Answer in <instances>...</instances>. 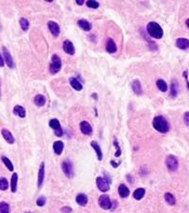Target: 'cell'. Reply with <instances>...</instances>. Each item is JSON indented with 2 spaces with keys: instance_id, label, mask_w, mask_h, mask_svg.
<instances>
[{
  "instance_id": "obj_27",
  "label": "cell",
  "mask_w": 189,
  "mask_h": 213,
  "mask_svg": "<svg viewBox=\"0 0 189 213\" xmlns=\"http://www.w3.org/2000/svg\"><path fill=\"white\" fill-rule=\"evenodd\" d=\"M45 102H46V99L42 94H37L34 97V103L37 107H44L45 105Z\"/></svg>"
},
{
  "instance_id": "obj_9",
  "label": "cell",
  "mask_w": 189,
  "mask_h": 213,
  "mask_svg": "<svg viewBox=\"0 0 189 213\" xmlns=\"http://www.w3.org/2000/svg\"><path fill=\"white\" fill-rule=\"evenodd\" d=\"M2 56L4 58V60L6 62V64L8 65V67L12 69L14 68V62H13V59L12 57L11 53L9 52V50L7 49L6 46H2Z\"/></svg>"
},
{
  "instance_id": "obj_44",
  "label": "cell",
  "mask_w": 189,
  "mask_h": 213,
  "mask_svg": "<svg viewBox=\"0 0 189 213\" xmlns=\"http://www.w3.org/2000/svg\"><path fill=\"white\" fill-rule=\"evenodd\" d=\"M127 179L129 180V182H131V183H132L133 180H134V179H133V177L132 178L131 177V175H127Z\"/></svg>"
},
{
  "instance_id": "obj_40",
  "label": "cell",
  "mask_w": 189,
  "mask_h": 213,
  "mask_svg": "<svg viewBox=\"0 0 189 213\" xmlns=\"http://www.w3.org/2000/svg\"><path fill=\"white\" fill-rule=\"evenodd\" d=\"M187 74H188L187 71L184 72V77L185 78V80H186V82H187V87H188V89H189V82H188V79H187Z\"/></svg>"
},
{
  "instance_id": "obj_21",
  "label": "cell",
  "mask_w": 189,
  "mask_h": 213,
  "mask_svg": "<svg viewBox=\"0 0 189 213\" xmlns=\"http://www.w3.org/2000/svg\"><path fill=\"white\" fill-rule=\"evenodd\" d=\"M76 202L81 207H85L88 203V198L84 193H78L76 197Z\"/></svg>"
},
{
  "instance_id": "obj_25",
  "label": "cell",
  "mask_w": 189,
  "mask_h": 213,
  "mask_svg": "<svg viewBox=\"0 0 189 213\" xmlns=\"http://www.w3.org/2000/svg\"><path fill=\"white\" fill-rule=\"evenodd\" d=\"M145 193H146V190L144 188H138L134 191L132 196L135 200H141L145 196Z\"/></svg>"
},
{
  "instance_id": "obj_37",
  "label": "cell",
  "mask_w": 189,
  "mask_h": 213,
  "mask_svg": "<svg viewBox=\"0 0 189 213\" xmlns=\"http://www.w3.org/2000/svg\"><path fill=\"white\" fill-rule=\"evenodd\" d=\"M114 146H115V148H116V152H115L114 156H115V157H120V156H121V149H120V146L118 145V143H117L116 139L114 140Z\"/></svg>"
},
{
  "instance_id": "obj_33",
  "label": "cell",
  "mask_w": 189,
  "mask_h": 213,
  "mask_svg": "<svg viewBox=\"0 0 189 213\" xmlns=\"http://www.w3.org/2000/svg\"><path fill=\"white\" fill-rule=\"evenodd\" d=\"M0 212L1 213H10V205L6 202L0 203Z\"/></svg>"
},
{
  "instance_id": "obj_34",
  "label": "cell",
  "mask_w": 189,
  "mask_h": 213,
  "mask_svg": "<svg viewBox=\"0 0 189 213\" xmlns=\"http://www.w3.org/2000/svg\"><path fill=\"white\" fill-rule=\"evenodd\" d=\"M9 188V182L6 177H1L0 178V190L1 191H6Z\"/></svg>"
},
{
  "instance_id": "obj_8",
  "label": "cell",
  "mask_w": 189,
  "mask_h": 213,
  "mask_svg": "<svg viewBox=\"0 0 189 213\" xmlns=\"http://www.w3.org/2000/svg\"><path fill=\"white\" fill-rule=\"evenodd\" d=\"M98 204L101 208L103 209H111L112 208V201L110 199L109 195L107 194H103L101 195L99 198H98Z\"/></svg>"
},
{
  "instance_id": "obj_12",
  "label": "cell",
  "mask_w": 189,
  "mask_h": 213,
  "mask_svg": "<svg viewBox=\"0 0 189 213\" xmlns=\"http://www.w3.org/2000/svg\"><path fill=\"white\" fill-rule=\"evenodd\" d=\"M80 127H81V131L82 134H84V135H91L92 132H93V128L91 127V124L88 123V122H86V121H82L81 122L80 124Z\"/></svg>"
},
{
  "instance_id": "obj_6",
  "label": "cell",
  "mask_w": 189,
  "mask_h": 213,
  "mask_svg": "<svg viewBox=\"0 0 189 213\" xmlns=\"http://www.w3.org/2000/svg\"><path fill=\"white\" fill-rule=\"evenodd\" d=\"M49 127L54 130V134L57 137H62L64 136V130H62L61 124L59 120L57 119H51L49 121Z\"/></svg>"
},
{
  "instance_id": "obj_5",
  "label": "cell",
  "mask_w": 189,
  "mask_h": 213,
  "mask_svg": "<svg viewBox=\"0 0 189 213\" xmlns=\"http://www.w3.org/2000/svg\"><path fill=\"white\" fill-rule=\"evenodd\" d=\"M96 182H97V186L98 188V190L102 192H106L110 190V185H111V183H110V181L108 179H106L105 177H97V180H96Z\"/></svg>"
},
{
  "instance_id": "obj_18",
  "label": "cell",
  "mask_w": 189,
  "mask_h": 213,
  "mask_svg": "<svg viewBox=\"0 0 189 213\" xmlns=\"http://www.w3.org/2000/svg\"><path fill=\"white\" fill-rule=\"evenodd\" d=\"M131 89L133 91L135 94L137 95H141L143 91H142V86H141V83L138 79H134L132 82H131Z\"/></svg>"
},
{
  "instance_id": "obj_35",
  "label": "cell",
  "mask_w": 189,
  "mask_h": 213,
  "mask_svg": "<svg viewBox=\"0 0 189 213\" xmlns=\"http://www.w3.org/2000/svg\"><path fill=\"white\" fill-rule=\"evenodd\" d=\"M86 5H87V7L90 8V9H94V10L98 9L99 7V3L98 1H94V0H88V1L86 2Z\"/></svg>"
},
{
  "instance_id": "obj_19",
  "label": "cell",
  "mask_w": 189,
  "mask_h": 213,
  "mask_svg": "<svg viewBox=\"0 0 189 213\" xmlns=\"http://www.w3.org/2000/svg\"><path fill=\"white\" fill-rule=\"evenodd\" d=\"M64 148H65V145L61 140H57L53 144V150H54L55 154L58 156L61 155L62 151H64Z\"/></svg>"
},
{
  "instance_id": "obj_23",
  "label": "cell",
  "mask_w": 189,
  "mask_h": 213,
  "mask_svg": "<svg viewBox=\"0 0 189 213\" xmlns=\"http://www.w3.org/2000/svg\"><path fill=\"white\" fill-rule=\"evenodd\" d=\"M91 146L94 148V152L97 153V156H98V160H102V157H103V155H102V151H101V148L99 146V144L97 143V141H91Z\"/></svg>"
},
{
  "instance_id": "obj_15",
  "label": "cell",
  "mask_w": 189,
  "mask_h": 213,
  "mask_svg": "<svg viewBox=\"0 0 189 213\" xmlns=\"http://www.w3.org/2000/svg\"><path fill=\"white\" fill-rule=\"evenodd\" d=\"M44 179H45V163L42 162L40 165V169H39V173H38V188L39 189L43 186Z\"/></svg>"
},
{
  "instance_id": "obj_3",
  "label": "cell",
  "mask_w": 189,
  "mask_h": 213,
  "mask_svg": "<svg viewBox=\"0 0 189 213\" xmlns=\"http://www.w3.org/2000/svg\"><path fill=\"white\" fill-rule=\"evenodd\" d=\"M61 69V60L58 55L54 54L51 58V62L49 65V72L52 75L59 73Z\"/></svg>"
},
{
  "instance_id": "obj_22",
  "label": "cell",
  "mask_w": 189,
  "mask_h": 213,
  "mask_svg": "<svg viewBox=\"0 0 189 213\" xmlns=\"http://www.w3.org/2000/svg\"><path fill=\"white\" fill-rule=\"evenodd\" d=\"M69 83H70L71 87H72L73 89H75L76 91H78V92H80V91L82 90V84L80 81H78L77 78L70 77L69 78Z\"/></svg>"
},
{
  "instance_id": "obj_46",
  "label": "cell",
  "mask_w": 189,
  "mask_h": 213,
  "mask_svg": "<svg viewBox=\"0 0 189 213\" xmlns=\"http://www.w3.org/2000/svg\"><path fill=\"white\" fill-rule=\"evenodd\" d=\"M27 213H31V212H27Z\"/></svg>"
},
{
  "instance_id": "obj_45",
  "label": "cell",
  "mask_w": 189,
  "mask_h": 213,
  "mask_svg": "<svg viewBox=\"0 0 189 213\" xmlns=\"http://www.w3.org/2000/svg\"><path fill=\"white\" fill-rule=\"evenodd\" d=\"M185 24H186V26H187V27H189V18H188V19L186 20V22H185Z\"/></svg>"
},
{
  "instance_id": "obj_16",
  "label": "cell",
  "mask_w": 189,
  "mask_h": 213,
  "mask_svg": "<svg viewBox=\"0 0 189 213\" xmlns=\"http://www.w3.org/2000/svg\"><path fill=\"white\" fill-rule=\"evenodd\" d=\"M106 51L108 52V53H110V54H114V53H115L116 52V50H117V47H116V44H115V43L114 42V40L113 39H108L107 40V43H106Z\"/></svg>"
},
{
  "instance_id": "obj_24",
  "label": "cell",
  "mask_w": 189,
  "mask_h": 213,
  "mask_svg": "<svg viewBox=\"0 0 189 213\" xmlns=\"http://www.w3.org/2000/svg\"><path fill=\"white\" fill-rule=\"evenodd\" d=\"M17 181H18V175L16 173H13L11 179V190L14 193L17 191Z\"/></svg>"
},
{
  "instance_id": "obj_17",
  "label": "cell",
  "mask_w": 189,
  "mask_h": 213,
  "mask_svg": "<svg viewBox=\"0 0 189 213\" xmlns=\"http://www.w3.org/2000/svg\"><path fill=\"white\" fill-rule=\"evenodd\" d=\"M1 133H2V136H3L4 140L7 141L8 144H14V138H13V136H12V134L9 130L3 128V129L1 130Z\"/></svg>"
},
{
  "instance_id": "obj_39",
  "label": "cell",
  "mask_w": 189,
  "mask_h": 213,
  "mask_svg": "<svg viewBox=\"0 0 189 213\" xmlns=\"http://www.w3.org/2000/svg\"><path fill=\"white\" fill-rule=\"evenodd\" d=\"M61 210L62 213H71L72 212V208H71L70 207H65V208H62Z\"/></svg>"
},
{
  "instance_id": "obj_38",
  "label": "cell",
  "mask_w": 189,
  "mask_h": 213,
  "mask_svg": "<svg viewBox=\"0 0 189 213\" xmlns=\"http://www.w3.org/2000/svg\"><path fill=\"white\" fill-rule=\"evenodd\" d=\"M184 124L189 127V112H185L184 115Z\"/></svg>"
},
{
  "instance_id": "obj_29",
  "label": "cell",
  "mask_w": 189,
  "mask_h": 213,
  "mask_svg": "<svg viewBox=\"0 0 189 213\" xmlns=\"http://www.w3.org/2000/svg\"><path fill=\"white\" fill-rule=\"evenodd\" d=\"M156 86L157 88L159 89V91H161L162 92H165L168 89V86H167V83L165 82L164 80L163 79H158L156 82Z\"/></svg>"
},
{
  "instance_id": "obj_36",
  "label": "cell",
  "mask_w": 189,
  "mask_h": 213,
  "mask_svg": "<svg viewBox=\"0 0 189 213\" xmlns=\"http://www.w3.org/2000/svg\"><path fill=\"white\" fill-rule=\"evenodd\" d=\"M45 202H46V198H45V196H40V197H39V198L37 199L36 204H37L38 207H44L45 205Z\"/></svg>"
},
{
  "instance_id": "obj_32",
  "label": "cell",
  "mask_w": 189,
  "mask_h": 213,
  "mask_svg": "<svg viewBox=\"0 0 189 213\" xmlns=\"http://www.w3.org/2000/svg\"><path fill=\"white\" fill-rule=\"evenodd\" d=\"M19 23H20V27L23 29V31H27L28 29V27H29V22L26 18H21Z\"/></svg>"
},
{
  "instance_id": "obj_14",
  "label": "cell",
  "mask_w": 189,
  "mask_h": 213,
  "mask_svg": "<svg viewBox=\"0 0 189 213\" xmlns=\"http://www.w3.org/2000/svg\"><path fill=\"white\" fill-rule=\"evenodd\" d=\"M77 24H78V27H80L82 30L86 31V32H88V31H90L92 29V24L89 21L85 20V19L78 20Z\"/></svg>"
},
{
  "instance_id": "obj_11",
  "label": "cell",
  "mask_w": 189,
  "mask_h": 213,
  "mask_svg": "<svg viewBox=\"0 0 189 213\" xmlns=\"http://www.w3.org/2000/svg\"><path fill=\"white\" fill-rule=\"evenodd\" d=\"M62 49L65 53H67L68 55H74L75 54V47L73 43L69 41V40H65L62 44Z\"/></svg>"
},
{
  "instance_id": "obj_20",
  "label": "cell",
  "mask_w": 189,
  "mask_h": 213,
  "mask_svg": "<svg viewBox=\"0 0 189 213\" xmlns=\"http://www.w3.org/2000/svg\"><path fill=\"white\" fill-rule=\"evenodd\" d=\"M118 193H119L121 198H127L130 195V190L125 184H120L118 187Z\"/></svg>"
},
{
  "instance_id": "obj_13",
  "label": "cell",
  "mask_w": 189,
  "mask_h": 213,
  "mask_svg": "<svg viewBox=\"0 0 189 213\" xmlns=\"http://www.w3.org/2000/svg\"><path fill=\"white\" fill-rule=\"evenodd\" d=\"M176 46L179 49L185 50L189 48V40L185 38H178L176 40Z\"/></svg>"
},
{
  "instance_id": "obj_42",
  "label": "cell",
  "mask_w": 189,
  "mask_h": 213,
  "mask_svg": "<svg viewBox=\"0 0 189 213\" xmlns=\"http://www.w3.org/2000/svg\"><path fill=\"white\" fill-rule=\"evenodd\" d=\"M111 164L113 165V167H114V168H117V167H118V165H119L120 163H115L114 160H112V161H111Z\"/></svg>"
},
{
  "instance_id": "obj_41",
  "label": "cell",
  "mask_w": 189,
  "mask_h": 213,
  "mask_svg": "<svg viewBox=\"0 0 189 213\" xmlns=\"http://www.w3.org/2000/svg\"><path fill=\"white\" fill-rule=\"evenodd\" d=\"M0 61H1V62H0V66L4 67V60H3V56H2V55L0 56Z\"/></svg>"
},
{
  "instance_id": "obj_31",
  "label": "cell",
  "mask_w": 189,
  "mask_h": 213,
  "mask_svg": "<svg viewBox=\"0 0 189 213\" xmlns=\"http://www.w3.org/2000/svg\"><path fill=\"white\" fill-rule=\"evenodd\" d=\"M1 160H2V161H3V163L5 164V166L8 168V170H9V171H13V165H12V161L9 160V159H8V157H1Z\"/></svg>"
},
{
  "instance_id": "obj_4",
  "label": "cell",
  "mask_w": 189,
  "mask_h": 213,
  "mask_svg": "<svg viewBox=\"0 0 189 213\" xmlns=\"http://www.w3.org/2000/svg\"><path fill=\"white\" fill-rule=\"evenodd\" d=\"M165 165L170 172H175L179 168V161L178 159L173 155H168L165 159Z\"/></svg>"
},
{
  "instance_id": "obj_28",
  "label": "cell",
  "mask_w": 189,
  "mask_h": 213,
  "mask_svg": "<svg viewBox=\"0 0 189 213\" xmlns=\"http://www.w3.org/2000/svg\"><path fill=\"white\" fill-rule=\"evenodd\" d=\"M164 200H165V202H167L169 205V206H174V205L176 204L175 196L173 195L172 193H170V192L164 193Z\"/></svg>"
},
{
  "instance_id": "obj_43",
  "label": "cell",
  "mask_w": 189,
  "mask_h": 213,
  "mask_svg": "<svg viewBox=\"0 0 189 213\" xmlns=\"http://www.w3.org/2000/svg\"><path fill=\"white\" fill-rule=\"evenodd\" d=\"M76 2H77V4H78V5L81 6V5H83V4H84V2H85V1H84V0H77Z\"/></svg>"
},
{
  "instance_id": "obj_10",
  "label": "cell",
  "mask_w": 189,
  "mask_h": 213,
  "mask_svg": "<svg viewBox=\"0 0 189 213\" xmlns=\"http://www.w3.org/2000/svg\"><path fill=\"white\" fill-rule=\"evenodd\" d=\"M47 26H48L49 31L54 37H58L61 32V28L58 25V23L54 22V21H49L47 23Z\"/></svg>"
},
{
  "instance_id": "obj_2",
  "label": "cell",
  "mask_w": 189,
  "mask_h": 213,
  "mask_svg": "<svg viewBox=\"0 0 189 213\" xmlns=\"http://www.w3.org/2000/svg\"><path fill=\"white\" fill-rule=\"evenodd\" d=\"M147 31L148 33L149 34V36L154 38V39H157V40H159V39L163 38V35H164V31H163V28L161 27V26L159 25L158 23L156 22H149L147 26Z\"/></svg>"
},
{
  "instance_id": "obj_26",
  "label": "cell",
  "mask_w": 189,
  "mask_h": 213,
  "mask_svg": "<svg viewBox=\"0 0 189 213\" xmlns=\"http://www.w3.org/2000/svg\"><path fill=\"white\" fill-rule=\"evenodd\" d=\"M13 113L15 115H17L21 118H25L26 117V109L24 108L22 106H19V105H16L13 108Z\"/></svg>"
},
{
  "instance_id": "obj_1",
  "label": "cell",
  "mask_w": 189,
  "mask_h": 213,
  "mask_svg": "<svg viewBox=\"0 0 189 213\" xmlns=\"http://www.w3.org/2000/svg\"><path fill=\"white\" fill-rule=\"evenodd\" d=\"M152 125L155 128V130H157L160 133H167L169 131V124L167 120L162 115L156 116L154 118L152 122Z\"/></svg>"
},
{
  "instance_id": "obj_7",
  "label": "cell",
  "mask_w": 189,
  "mask_h": 213,
  "mask_svg": "<svg viewBox=\"0 0 189 213\" xmlns=\"http://www.w3.org/2000/svg\"><path fill=\"white\" fill-rule=\"evenodd\" d=\"M61 170L64 172L65 175L68 177L71 178L74 176V171H73V165L68 160H65L61 163Z\"/></svg>"
},
{
  "instance_id": "obj_30",
  "label": "cell",
  "mask_w": 189,
  "mask_h": 213,
  "mask_svg": "<svg viewBox=\"0 0 189 213\" xmlns=\"http://www.w3.org/2000/svg\"><path fill=\"white\" fill-rule=\"evenodd\" d=\"M178 94V83L176 80H173L170 85V93L169 95L173 98H175Z\"/></svg>"
}]
</instances>
